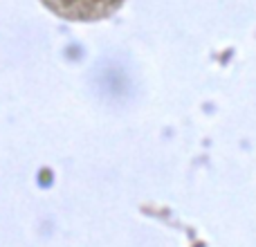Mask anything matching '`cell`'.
I'll use <instances>...</instances> for the list:
<instances>
[{"mask_svg":"<svg viewBox=\"0 0 256 247\" xmlns=\"http://www.w3.org/2000/svg\"><path fill=\"white\" fill-rule=\"evenodd\" d=\"M50 12L68 20H99L122 7L124 0H40Z\"/></svg>","mask_w":256,"mask_h":247,"instance_id":"1","label":"cell"}]
</instances>
